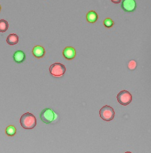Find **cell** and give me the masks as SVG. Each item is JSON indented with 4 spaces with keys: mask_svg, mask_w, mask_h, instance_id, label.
I'll use <instances>...</instances> for the list:
<instances>
[{
    "mask_svg": "<svg viewBox=\"0 0 151 153\" xmlns=\"http://www.w3.org/2000/svg\"><path fill=\"white\" fill-rule=\"evenodd\" d=\"M20 124L25 129H32L36 126V118L32 113H25L20 118Z\"/></svg>",
    "mask_w": 151,
    "mask_h": 153,
    "instance_id": "obj_1",
    "label": "cell"
},
{
    "mask_svg": "<svg viewBox=\"0 0 151 153\" xmlns=\"http://www.w3.org/2000/svg\"><path fill=\"white\" fill-rule=\"evenodd\" d=\"M50 74L54 77H61L66 72V68L61 63H54L49 68Z\"/></svg>",
    "mask_w": 151,
    "mask_h": 153,
    "instance_id": "obj_2",
    "label": "cell"
},
{
    "mask_svg": "<svg viewBox=\"0 0 151 153\" xmlns=\"http://www.w3.org/2000/svg\"><path fill=\"white\" fill-rule=\"evenodd\" d=\"M100 115L103 120L107 122L111 121L115 116L114 110L109 105H105L100 109Z\"/></svg>",
    "mask_w": 151,
    "mask_h": 153,
    "instance_id": "obj_3",
    "label": "cell"
},
{
    "mask_svg": "<svg viewBox=\"0 0 151 153\" xmlns=\"http://www.w3.org/2000/svg\"><path fill=\"white\" fill-rule=\"evenodd\" d=\"M56 117V114L50 108L44 109L40 113L41 120L45 124H50L53 122Z\"/></svg>",
    "mask_w": 151,
    "mask_h": 153,
    "instance_id": "obj_4",
    "label": "cell"
},
{
    "mask_svg": "<svg viewBox=\"0 0 151 153\" xmlns=\"http://www.w3.org/2000/svg\"><path fill=\"white\" fill-rule=\"evenodd\" d=\"M117 99L120 104L123 105H127L132 102V97L128 91L126 90H123L118 93Z\"/></svg>",
    "mask_w": 151,
    "mask_h": 153,
    "instance_id": "obj_5",
    "label": "cell"
},
{
    "mask_svg": "<svg viewBox=\"0 0 151 153\" xmlns=\"http://www.w3.org/2000/svg\"><path fill=\"white\" fill-rule=\"evenodd\" d=\"M121 7L124 11L131 12L136 10V3L135 0H123Z\"/></svg>",
    "mask_w": 151,
    "mask_h": 153,
    "instance_id": "obj_6",
    "label": "cell"
},
{
    "mask_svg": "<svg viewBox=\"0 0 151 153\" xmlns=\"http://www.w3.org/2000/svg\"><path fill=\"white\" fill-rule=\"evenodd\" d=\"M76 50L71 46L66 47L63 51V56L67 60H72L76 57Z\"/></svg>",
    "mask_w": 151,
    "mask_h": 153,
    "instance_id": "obj_7",
    "label": "cell"
},
{
    "mask_svg": "<svg viewBox=\"0 0 151 153\" xmlns=\"http://www.w3.org/2000/svg\"><path fill=\"white\" fill-rule=\"evenodd\" d=\"M32 54L35 57L40 59L45 56V50L41 46H36L32 49Z\"/></svg>",
    "mask_w": 151,
    "mask_h": 153,
    "instance_id": "obj_8",
    "label": "cell"
},
{
    "mask_svg": "<svg viewBox=\"0 0 151 153\" xmlns=\"http://www.w3.org/2000/svg\"><path fill=\"white\" fill-rule=\"evenodd\" d=\"M13 59L16 63H21L24 62L26 59L25 53L21 50H18L13 55Z\"/></svg>",
    "mask_w": 151,
    "mask_h": 153,
    "instance_id": "obj_9",
    "label": "cell"
},
{
    "mask_svg": "<svg viewBox=\"0 0 151 153\" xmlns=\"http://www.w3.org/2000/svg\"><path fill=\"white\" fill-rule=\"evenodd\" d=\"M98 19V15L96 12L94 10H90L87 14V20L89 23H94L96 22Z\"/></svg>",
    "mask_w": 151,
    "mask_h": 153,
    "instance_id": "obj_10",
    "label": "cell"
},
{
    "mask_svg": "<svg viewBox=\"0 0 151 153\" xmlns=\"http://www.w3.org/2000/svg\"><path fill=\"white\" fill-rule=\"evenodd\" d=\"M19 41V37L18 35L15 33L10 34L7 38V42L10 45H14L18 43Z\"/></svg>",
    "mask_w": 151,
    "mask_h": 153,
    "instance_id": "obj_11",
    "label": "cell"
},
{
    "mask_svg": "<svg viewBox=\"0 0 151 153\" xmlns=\"http://www.w3.org/2000/svg\"><path fill=\"white\" fill-rule=\"evenodd\" d=\"M5 133H6L7 135L8 136V137H13V136H14L16 133V127L13 126H8L6 128Z\"/></svg>",
    "mask_w": 151,
    "mask_h": 153,
    "instance_id": "obj_12",
    "label": "cell"
},
{
    "mask_svg": "<svg viewBox=\"0 0 151 153\" xmlns=\"http://www.w3.org/2000/svg\"><path fill=\"white\" fill-rule=\"evenodd\" d=\"M8 28V23L5 19L0 20V32H5Z\"/></svg>",
    "mask_w": 151,
    "mask_h": 153,
    "instance_id": "obj_13",
    "label": "cell"
},
{
    "mask_svg": "<svg viewBox=\"0 0 151 153\" xmlns=\"http://www.w3.org/2000/svg\"><path fill=\"white\" fill-rule=\"evenodd\" d=\"M114 24V21L110 18H106L103 21V25L107 28H111Z\"/></svg>",
    "mask_w": 151,
    "mask_h": 153,
    "instance_id": "obj_14",
    "label": "cell"
},
{
    "mask_svg": "<svg viewBox=\"0 0 151 153\" xmlns=\"http://www.w3.org/2000/svg\"><path fill=\"white\" fill-rule=\"evenodd\" d=\"M137 63L134 60H131L128 64V68L131 70H134L136 69Z\"/></svg>",
    "mask_w": 151,
    "mask_h": 153,
    "instance_id": "obj_15",
    "label": "cell"
},
{
    "mask_svg": "<svg viewBox=\"0 0 151 153\" xmlns=\"http://www.w3.org/2000/svg\"><path fill=\"white\" fill-rule=\"evenodd\" d=\"M122 1V0H111V1L114 3H119Z\"/></svg>",
    "mask_w": 151,
    "mask_h": 153,
    "instance_id": "obj_16",
    "label": "cell"
}]
</instances>
